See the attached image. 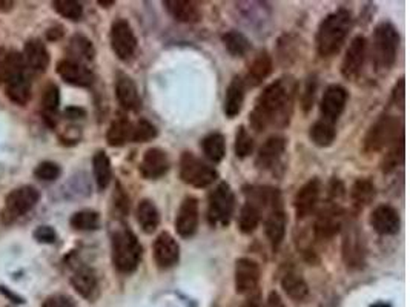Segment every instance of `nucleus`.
<instances>
[{
	"instance_id": "obj_45",
	"label": "nucleus",
	"mask_w": 410,
	"mask_h": 307,
	"mask_svg": "<svg viewBox=\"0 0 410 307\" xmlns=\"http://www.w3.org/2000/svg\"><path fill=\"white\" fill-rule=\"evenodd\" d=\"M159 135V131L156 126H154L148 120H139L132 126V140L134 143H147L154 140Z\"/></svg>"
},
{
	"instance_id": "obj_22",
	"label": "nucleus",
	"mask_w": 410,
	"mask_h": 307,
	"mask_svg": "<svg viewBox=\"0 0 410 307\" xmlns=\"http://www.w3.org/2000/svg\"><path fill=\"white\" fill-rule=\"evenodd\" d=\"M286 146L287 140L285 137H281V135H272V137H269L261 144L255 165L264 170L275 168L280 163V160L283 158Z\"/></svg>"
},
{
	"instance_id": "obj_1",
	"label": "nucleus",
	"mask_w": 410,
	"mask_h": 307,
	"mask_svg": "<svg viewBox=\"0 0 410 307\" xmlns=\"http://www.w3.org/2000/svg\"><path fill=\"white\" fill-rule=\"evenodd\" d=\"M295 91L297 83L292 77H281L264 88L249 115L252 128L255 131H264L271 124L278 128L289 124L294 111Z\"/></svg>"
},
{
	"instance_id": "obj_11",
	"label": "nucleus",
	"mask_w": 410,
	"mask_h": 307,
	"mask_svg": "<svg viewBox=\"0 0 410 307\" xmlns=\"http://www.w3.org/2000/svg\"><path fill=\"white\" fill-rule=\"evenodd\" d=\"M260 265L251 258H239L235 261V291L240 295H251L257 291L260 283Z\"/></svg>"
},
{
	"instance_id": "obj_41",
	"label": "nucleus",
	"mask_w": 410,
	"mask_h": 307,
	"mask_svg": "<svg viewBox=\"0 0 410 307\" xmlns=\"http://www.w3.org/2000/svg\"><path fill=\"white\" fill-rule=\"evenodd\" d=\"M59 105H60V89L56 83H48L43 89V94H42V108H43V115L45 119L50 120L48 123H51V126H54L52 122V117L56 114V111L59 110Z\"/></svg>"
},
{
	"instance_id": "obj_15",
	"label": "nucleus",
	"mask_w": 410,
	"mask_h": 307,
	"mask_svg": "<svg viewBox=\"0 0 410 307\" xmlns=\"http://www.w3.org/2000/svg\"><path fill=\"white\" fill-rule=\"evenodd\" d=\"M200 223V204L195 197H186L181 202L176 216V231L181 238L195 236Z\"/></svg>"
},
{
	"instance_id": "obj_40",
	"label": "nucleus",
	"mask_w": 410,
	"mask_h": 307,
	"mask_svg": "<svg viewBox=\"0 0 410 307\" xmlns=\"http://www.w3.org/2000/svg\"><path fill=\"white\" fill-rule=\"evenodd\" d=\"M261 209L251 202H246L243 204V207L240 209V215H239V229L246 233V236H249V233L255 232V229L258 228V224L261 221Z\"/></svg>"
},
{
	"instance_id": "obj_44",
	"label": "nucleus",
	"mask_w": 410,
	"mask_h": 307,
	"mask_svg": "<svg viewBox=\"0 0 410 307\" xmlns=\"http://www.w3.org/2000/svg\"><path fill=\"white\" fill-rule=\"evenodd\" d=\"M235 156L239 158L249 157L254 151V139L244 126H240L235 134Z\"/></svg>"
},
{
	"instance_id": "obj_13",
	"label": "nucleus",
	"mask_w": 410,
	"mask_h": 307,
	"mask_svg": "<svg viewBox=\"0 0 410 307\" xmlns=\"http://www.w3.org/2000/svg\"><path fill=\"white\" fill-rule=\"evenodd\" d=\"M348 100H349L348 89L341 85H331L321 97L320 103L321 119L335 124L336 120H338L341 114L344 112Z\"/></svg>"
},
{
	"instance_id": "obj_26",
	"label": "nucleus",
	"mask_w": 410,
	"mask_h": 307,
	"mask_svg": "<svg viewBox=\"0 0 410 307\" xmlns=\"http://www.w3.org/2000/svg\"><path fill=\"white\" fill-rule=\"evenodd\" d=\"M5 93L17 106H26L31 100V80L26 72L11 76L5 80Z\"/></svg>"
},
{
	"instance_id": "obj_33",
	"label": "nucleus",
	"mask_w": 410,
	"mask_h": 307,
	"mask_svg": "<svg viewBox=\"0 0 410 307\" xmlns=\"http://www.w3.org/2000/svg\"><path fill=\"white\" fill-rule=\"evenodd\" d=\"M132 126L134 124L122 115L113 120L106 132V141L109 146L120 148L125 146L126 143H130L132 140Z\"/></svg>"
},
{
	"instance_id": "obj_8",
	"label": "nucleus",
	"mask_w": 410,
	"mask_h": 307,
	"mask_svg": "<svg viewBox=\"0 0 410 307\" xmlns=\"http://www.w3.org/2000/svg\"><path fill=\"white\" fill-rule=\"evenodd\" d=\"M178 170L183 183L198 189L211 186L218 177L217 170L212 166H209L203 160L195 157L193 152L181 154Z\"/></svg>"
},
{
	"instance_id": "obj_46",
	"label": "nucleus",
	"mask_w": 410,
	"mask_h": 307,
	"mask_svg": "<svg viewBox=\"0 0 410 307\" xmlns=\"http://www.w3.org/2000/svg\"><path fill=\"white\" fill-rule=\"evenodd\" d=\"M62 174V168L56 161H42L34 169L35 178L42 180V182H56Z\"/></svg>"
},
{
	"instance_id": "obj_29",
	"label": "nucleus",
	"mask_w": 410,
	"mask_h": 307,
	"mask_svg": "<svg viewBox=\"0 0 410 307\" xmlns=\"http://www.w3.org/2000/svg\"><path fill=\"white\" fill-rule=\"evenodd\" d=\"M272 69H273V62H272V57L269 56V52L260 51L249 63L244 85L248 83L249 86H258L271 76Z\"/></svg>"
},
{
	"instance_id": "obj_7",
	"label": "nucleus",
	"mask_w": 410,
	"mask_h": 307,
	"mask_svg": "<svg viewBox=\"0 0 410 307\" xmlns=\"http://www.w3.org/2000/svg\"><path fill=\"white\" fill-rule=\"evenodd\" d=\"M235 211V195L232 187L222 182L207 198V220L212 226H227Z\"/></svg>"
},
{
	"instance_id": "obj_2",
	"label": "nucleus",
	"mask_w": 410,
	"mask_h": 307,
	"mask_svg": "<svg viewBox=\"0 0 410 307\" xmlns=\"http://www.w3.org/2000/svg\"><path fill=\"white\" fill-rule=\"evenodd\" d=\"M352 30V14L340 8L326 16L317 31V51L321 57H332L341 50Z\"/></svg>"
},
{
	"instance_id": "obj_37",
	"label": "nucleus",
	"mask_w": 410,
	"mask_h": 307,
	"mask_svg": "<svg viewBox=\"0 0 410 307\" xmlns=\"http://www.w3.org/2000/svg\"><path fill=\"white\" fill-rule=\"evenodd\" d=\"M309 137H311L312 143L318 148H327L335 141L336 139V129L335 124L326 122L323 119L317 120L309 131Z\"/></svg>"
},
{
	"instance_id": "obj_3",
	"label": "nucleus",
	"mask_w": 410,
	"mask_h": 307,
	"mask_svg": "<svg viewBox=\"0 0 410 307\" xmlns=\"http://www.w3.org/2000/svg\"><path fill=\"white\" fill-rule=\"evenodd\" d=\"M111 252L114 267L125 275L134 274L143 257L139 238L125 224L118 226L111 233Z\"/></svg>"
},
{
	"instance_id": "obj_56",
	"label": "nucleus",
	"mask_w": 410,
	"mask_h": 307,
	"mask_svg": "<svg viewBox=\"0 0 410 307\" xmlns=\"http://www.w3.org/2000/svg\"><path fill=\"white\" fill-rule=\"evenodd\" d=\"M14 8V2L11 0H0V11L2 13H10Z\"/></svg>"
},
{
	"instance_id": "obj_10",
	"label": "nucleus",
	"mask_w": 410,
	"mask_h": 307,
	"mask_svg": "<svg viewBox=\"0 0 410 307\" xmlns=\"http://www.w3.org/2000/svg\"><path fill=\"white\" fill-rule=\"evenodd\" d=\"M109 40H111V48L117 59L127 62L134 57L137 51V37L130 22L125 19L115 21L111 25Z\"/></svg>"
},
{
	"instance_id": "obj_49",
	"label": "nucleus",
	"mask_w": 410,
	"mask_h": 307,
	"mask_svg": "<svg viewBox=\"0 0 410 307\" xmlns=\"http://www.w3.org/2000/svg\"><path fill=\"white\" fill-rule=\"evenodd\" d=\"M42 307H76V304L71 296L63 295V294H56V295L48 296L47 300L43 301Z\"/></svg>"
},
{
	"instance_id": "obj_50",
	"label": "nucleus",
	"mask_w": 410,
	"mask_h": 307,
	"mask_svg": "<svg viewBox=\"0 0 410 307\" xmlns=\"http://www.w3.org/2000/svg\"><path fill=\"white\" fill-rule=\"evenodd\" d=\"M65 117L69 120H81L86 117V111L80 106H68L65 110Z\"/></svg>"
},
{
	"instance_id": "obj_23",
	"label": "nucleus",
	"mask_w": 410,
	"mask_h": 307,
	"mask_svg": "<svg viewBox=\"0 0 410 307\" xmlns=\"http://www.w3.org/2000/svg\"><path fill=\"white\" fill-rule=\"evenodd\" d=\"M71 286L74 291L88 301H94L100 294L98 277L91 267L81 266L77 267L76 272L71 277Z\"/></svg>"
},
{
	"instance_id": "obj_35",
	"label": "nucleus",
	"mask_w": 410,
	"mask_h": 307,
	"mask_svg": "<svg viewBox=\"0 0 410 307\" xmlns=\"http://www.w3.org/2000/svg\"><path fill=\"white\" fill-rule=\"evenodd\" d=\"M93 173L97 187L100 191H105V189L111 185L113 182V166L111 160H109L108 154L105 151H97L93 157Z\"/></svg>"
},
{
	"instance_id": "obj_31",
	"label": "nucleus",
	"mask_w": 410,
	"mask_h": 307,
	"mask_svg": "<svg viewBox=\"0 0 410 307\" xmlns=\"http://www.w3.org/2000/svg\"><path fill=\"white\" fill-rule=\"evenodd\" d=\"M377 197V187L369 178H358L351 187V200L357 211H363Z\"/></svg>"
},
{
	"instance_id": "obj_58",
	"label": "nucleus",
	"mask_w": 410,
	"mask_h": 307,
	"mask_svg": "<svg viewBox=\"0 0 410 307\" xmlns=\"http://www.w3.org/2000/svg\"><path fill=\"white\" fill-rule=\"evenodd\" d=\"M115 2L114 0H98V5H102L103 8H109V6H113Z\"/></svg>"
},
{
	"instance_id": "obj_36",
	"label": "nucleus",
	"mask_w": 410,
	"mask_h": 307,
	"mask_svg": "<svg viewBox=\"0 0 410 307\" xmlns=\"http://www.w3.org/2000/svg\"><path fill=\"white\" fill-rule=\"evenodd\" d=\"M202 149L205 157L212 163H220L226 156V139L220 132H212L202 140Z\"/></svg>"
},
{
	"instance_id": "obj_28",
	"label": "nucleus",
	"mask_w": 410,
	"mask_h": 307,
	"mask_svg": "<svg viewBox=\"0 0 410 307\" xmlns=\"http://www.w3.org/2000/svg\"><path fill=\"white\" fill-rule=\"evenodd\" d=\"M244 91H246L244 80L239 76H235L231 80V83L227 85L224 94L223 111L227 119H235V117L241 112V108L244 103Z\"/></svg>"
},
{
	"instance_id": "obj_39",
	"label": "nucleus",
	"mask_w": 410,
	"mask_h": 307,
	"mask_svg": "<svg viewBox=\"0 0 410 307\" xmlns=\"http://www.w3.org/2000/svg\"><path fill=\"white\" fill-rule=\"evenodd\" d=\"M69 224L72 229L80 231V232H93L100 229V224H102V219H100V214L93 209H81L76 214H72Z\"/></svg>"
},
{
	"instance_id": "obj_51",
	"label": "nucleus",
	"mask_w": 410,
	"mask_h": 307,
	"mask_svg": "<svg viewBox=\"0 0 410 307\" xmlns=\"http://www.w3.org/2000/svg\"><path fill=\"white\" fill-rule=\"evenodd\" d=\"M394 100L397 105H399V108L404 106V79H399V82L395 85Z\"/></svg>"
},
{
	"instance_id": "obj_32",
	"label": "nucleus",
	"mask_w": 410,
	"mask_h": 307,
	"mask_svg": "<svg viewBox=\"0 0 410 307\" xmlns=\"http://www.w3.org/2000/svg\"><path fill=\"white\" fill-rule=\"evenodd\" d=\"M68 54L71 60H76L79 63L86 65L88 62H93L96 57V48L93 42H91L84 34H74L68 45Z\"/></svg>"
},
{
	"instance_id": "obj_12",
	"label": "nucleus",
	"mask_w": 410,
	"mask_h": 307,
	"mask_svg": "<svg viewBox=\"0 0 410 307\" xmlns=\"http://www.w3.org/2000/svg\"><path fill=\"white\" fill-rule=\"evenodd\" d=\"M368 56V40L363 35H357L349 43L341 62V74L346 80H355L363 71Z\"/></svg>"
},
{
	"instance_id": "obj_42",
	"label": "nucleus",
	"mask_w": 410,
	"mask_h": 307,
	"mask_svg": "<svg viewBox=\"0 0 410 307\" xmlns=\"http://www.w3.org/2000/svg\"><path fill=\"white\" fill-rule=\"evenodd\" d=\"M403 157H404V141H403V139H399L394 144H392L390 148H387L386 156H385V158H382V163H381L382 173L385 174L394 173L401 161H403Z\"/></svg>"
},
{
	"instance_id": "obj_19",
	"label": "nucleus",
	"mask_w": 410,
	"mask_h": 307,
	"mask_svg": "<svg viewBox=\"0 0 410 307\" xmlns=\"http://www.w3.org/2000/svg\"><path fill=\"white\" fill-rule=\"evenodd\" d=\"M266 223H264V229H266V237L269 238L273 249H278L286 236L287 228V216L283 209V203L278 200L273 203L268 209Z\"/></svg>"
},
{
	"instance_id": "obj_52",
	"label": "nucleus",
	"mask_w": 410,
	"mask_h": 307,
	"mask_svg": "<svg viewBox=\"0 0 410 307\" xmlns=\"http://www.w3.org/2000/svg\"><path fill=\"white\" fill-rule=\"evenodd\" d=\"M63 35H65V30H63V26L60 25H54L47 31V39L50 42H57L63 37Z\"/></svg>"
},
{
	"instance_id": "obj_6",
	"label": "nucleus",
	"mask_w": 410,
	"mask_h": 307,
	"mask_svg": "<svg viewBox=\"0 0 410 307\" xmlns=\"http://www.w3.org/2000/svg\"><path fill=\"white\" fill-rule=\"evenodd\" d=\"M40 202V192L31 185H25L13 189L5 198V207L0 219L5 224L16 221L19 216H23L33 211Z\"/></svg>"
},
{
	"instance_id": "obj_24",
	"label": "nucleus",
	"mask_w": 410,
	"mask_h": 307,
	"mask_svg": "<svg viewBox=\"0 0 410 307\" xmlns=\"http://www.w3.org/2000/svg\"><path fill=\"white\" fill-rule=\"evenodd\" d=\"M22 56L26 68H30L33 72H38V74H43L50 66V52L45 47V43L39 39L26 40Z\"/></svg>"
},
{
	"instance_id": "obj_57",
	"label": "nucleus",
	"mask_w": 410,
	"mask_h": 307,
	"mask_svg": "<svg viewBox=\"0 0 410 307\" xmlns=\"http://www.w3.org/2000/svg\"><path fill=\"white\" fill-rule=\"evenodd\" d=\"M4 59H5V50H0V85L5 82V69H4Z\"/></svg>"
},
{
	"instance_id": "obj_17",
	"label": "nucleus",
	"mask_w": 410,
	"mask_h": 307,
	"mask_svg": "<svg viewBox=\"0 0 410 307\" xmlns=\"http://www.w3.org/2000/svg\"><path fill=\"white\" fill-rule=\"evenodd\" d=\"M370 226L382 237L397 236L401 228L399 212L390 204H380L370 214Z\"/></svg>"
},
{
	"instance_id": "obj_30",
	"label": "nucleus",
	"mask_w": 410,
	"mask_h": 307,
	"mask_svg": "<svg viewBox=\"0 0 410 307\" xmlns=\"http://www.w3.org/2000/svg\"><path fill=\"white\" fill-rule=\"evenodd\" d=\"M137 221H139L142 231L148 236L156 232L160 226V212L156 203L148 200V198H143L137 206Z\"/></svg>"
},
{
	"instance_id": "obj_20",
	"label": "nucleus",
	"mask_w": 410,
	"mask_h": 307,
	"mask_svg": "<svg viewBox=\"0 0 410 307\" xmlns=\"http://www.w3.org/2000/svg\"><path fill=\"white\" fill-rule=\"evenodd\" d=\"M169 157L166 151L160 148H151L143 154L140 161V175L147 180H159L169 170Z\"/></svg>"
},
{
	"instance_id": "obj_16",
	"label": "nucleus",
	"mask_w": 410,
	"mask_h": 307,
	"mask_svg": "<svg viewBox=\"0 0 410 307\" xmlns=\"http://www.w3.org/2000/svg\"><path fill=\"white\" fill-rule=\"evenodd\" d=\"M56 71L63 82L79 86V88H89L94 83V72L91 71L84 63H79L71 59H63L57 63Z\"/></svg>"
},
{
	"instance_id": "obj_47",
	"label": "nucleus",
	"mask_w": 410,
	"mask_h": 307,
	"mask_svg": "<svg viewBox=\"0 0 410 307\" xmlns=\"http://www.w3.org/2000/svg\"><path fill=\"white\" fill-rule=\"evenodd\" d=\"M113 202L114 209L118 214V216H126L127 212H130V198H127V195L125 194V189L120 185H117L115 187Z\"/></svg>"
},
{
	"instance_id": "obj_43",
	"label": "nucleus",
	"mask_w": 410,
	"mask_h": 307,
	"mask_svg": "<svg viewBox=\"0 0 410 307\" xmlns=\"http://www.w3.org/2000/svg\"><path fill=\"white\" fill-rule=\"evenodd\" d=\"M52 6L63 19L79 22L84 17V6H81L80 2H76V0H54Z\"/></svg>"
},
{
	"instance_id": "obj_59",
	"label": "nucleus",
	"mask_w": 410,
	"mask_h": 307,
	"mask_svg": "<svg viewBox=\"0 0 410 307\" xmlns=\"http://www.w3.org/2000/svg\"><path fill=\"white\" fill-rule=\"evenodd\" d=\"M372 307H387L386 304H382V303H377V304H373Z\"/></svg>"
},
{
	"instance_id": "obj_53",
	"label": "nucleus",
	"mask_w": 410,
	"mask_h": 307,
	"mask_svg": "<svg viewBox=\"0 0 410 307\" xmlns=\"http://www.w3.org/2000/svg\"><path fill=\"white\" fill-rule=\"evenodd\" d=\"M264 307H286L283 300H281V296L278 292H271L269 296H268V300H266V304H264Z\"/></svg>"
},
{
	"instance_id": "obj_25",
	"label": "nucleus",
	"mask_w": 410,
	"mask_h": 307,
	"mask_svg": "<svg viewBox=\"0 0 410 307\" xmlns=\"http://www.w3.org/2000/svg\"><path fill=\"white\" fill-rule=\"evenodd\" d=\"M115 95L120 106L126 111H137L142 106L139 89L134 80L126 74H118L115 82Z\"/></svg>"
},
{
	"instance_id": "obj_54",
	"label": "nucleus",
	"mask_w": 410,
	"mask_h": 307,
	"mask_svg": "<svg viewBox=\"0 0 410 307\" xmlns=\"http://www.w3.org/2000/svg\"><path fill=\"white\" fill-rule=\"evenodd\" d=\"M244 307H264L263 301H261V296L257 292L251 294V298H249L248 301H246Z\"/></svg>"
},
{
	"instance_id": "obj_38",
	"label": "nucleus",
	"mask_w": 410,
	"mask_h": 307,
	"mask_svg": "<svg viewBox=\"0 0 410 307\" xmlns=\"http://www.w3.org/2000/svg\"><path fill=\"white\" fill-rule=\"evenodd\" d=\"M222 42L232 57H244L251 51V42L240 31H227L222 35Z\"/></svg>"
},
{
	"instance_id": "obj_5",
	"label": "nucleus",
	"mask_w": 410,
	"mask_h": 307,
	"mask_svg": "<svg viewBox=\"0 0 410 307\" xmlns=\"http://www.w3.org/2000/svg\"><path fill=\"white\" fill-rule=\"evenodd\" d=\"M403 128L394 115H382L372 124L364 139V149L368 152H380L390 148L397 140L403 139Z\"/></svg>"
},
{
	"instance_id": "obj_34",
	"label": "nucleus",
	"mask_w": 410,
	"mask_h": 307,
	"mask_svg": "<svg viewBox=\"0 0 410 307\" xmlns=\"http://www.w3.org/2000/svg\"><path fill=\"white\" fill-rule=\"evenodd\" d=\"M281 289L294 301H304L309 296V286L306 279L300 274L292 272V270L281 278Z\"/></svg>"
},
{
	"instance_id": "obj_21",
	"label": "nucleus",
	"mask_w": 410,
	"mask_h": 307,
	"mask_svg": "<svg viewBox=\"0 0 410 307\" xmlns=\"http://www.w3.org/2000/svg\"><path fill=\"white\" fill-rule=\"evenodd\" d=\"M154 258L160 269L174 267L180 260V246L168 232H161L154 241Z\"/></svg>"
},
{
	"instance_id": "obj_55",
	"label": "nucleus",
	"mask_w": 410,
	"mask_h": 307,
	"mask_svg": "<svg viewBox=\"0 0 410 307\" xmlns=\"http://www.w3.org/2000/svg\"><path fill=\"white\" fill-rule=\"evenodd\" d=\"M0 292H4L8 298H11V300H13L14 303H23V300H22V298H21L19 295H16L14 292H11L10 289H6L5 286H0Z\"/></svg>"
},
{
	"instance_id": "obj_48",
	"label": "nucleus",
	"mask_w": 410,
	"mask_h": 307,
	"mask_svg": "<svg viewBox=\"0 0 410 307\" xmlns=\"http://www.w3.org/2000/svg\"><path fill=\"white\" fill-rule=\"evenodd\" d=\"M33 237L38 243H42V245H52L57 240V232L54 231L52 226L42 224L33 232Z\"/></svg>"
},
{
	"instance_id": "obj_9",
	"label": "nucleus",
	"mask_w": 410,
	"mask_h": 307,
	"mask_svg": "<svg viewBox=\"0 0 410 307\" xmlns=\"http://www.w3.org/2000/svg\"><path fill=\"white\" fill-rule=\"evenodd\" d=\"M344 211L336 202H327L320 211H318L315 220V237L318 240H331L343 228Z\"/></svg>"
},
{
	"instance_id": "obj_14",
	"label": "nucleus",
	"mask_w": 410,
	"mask_h": 307,
	"mask_svg": "<svg viewBox=\"0 0 410 307\" xmlns=\"http://www.w3.org/2000/svg\"><path fill=\"white\" fill-rule=\"evenodd\" d=\"M343 260L348 269H361L366 261V248L364 240L357 226H348L343 240Z\"/></svg>"
},
{
	"instance_id": "obj_4",
	"label": "nucleus",
	"mask_w": 410,
	"mask_h": 307,
	"mask_svg": "<svg viewBox=\"0 0 410 307\" xmlns=\"http://www.w3.org/2000/svg\"><path fill=\"white\" fill-rule=\"evenodd\" d=\"M399 48V33L394 23L381 22L372 35V62L377 71H389L395 65Z\"/></svg>"
},
{
	"instance_id": "obj_18",
	"label": "nucleus",
	"mask_w": 410,
	"mask_h": 307,
	"mask_svg": "<svg viewBox=\"0 0 410 307\" xmlns=\"http://www.w3.org/2000/svg\"><path fill=\"white\" fill-rule=\"evenodd\" d=\"M321 194V182L315 178H311L307 183H304L298 189L294 197V207L298 220H303L306 216L311 215L320 200Z\"/></svg>"
},
{
	"instance_id": "obj_27",
	"label": "nucleus",
	"mask_w": 410,
	"mask_h": 307,
	"mask_svg": "<svg viewBox=\"0 0 410 307\" xmlns=\"http://www.w3.org/2000/svg\"><path fill=\"white\" fill-rule=\"evenodd\" d=\"M163 6L172 19L181 23H195L202 19V10L193 0H165Z\"/></svg>"
}]
</instances>
